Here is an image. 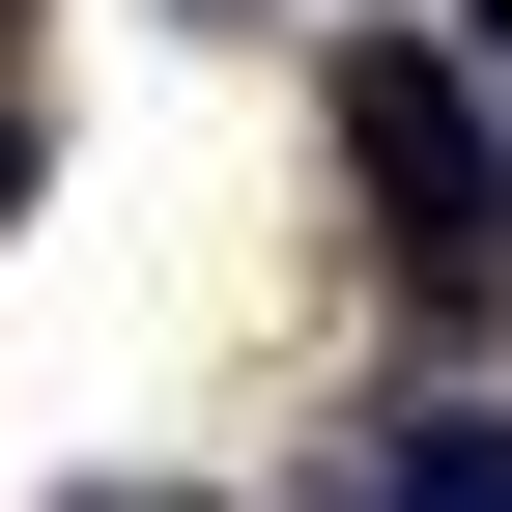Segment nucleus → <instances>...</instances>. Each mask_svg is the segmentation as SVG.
<instances>
[{
	"instance_id": "1",
	"label": "nucleus",
	"mask_w": 512,
	"mask_h": 512,
	"mask_svg": "<svg viewBox=\"0 0 512 512\" xmlns=\"http://www.w3.org/2000/svg\"><path fill=\"white\" fill-rule=\"evenodd\" d=\"M342 171L399 228V285H512V114L456 29H342Z\"/></svg>"
},
{
	"instance_id": "2",
	"label": "nucleus",
	"mask_w": 512,
	"mask_h": 512,
	"mask_svg": "<svg viewBox=\"0 0 512 512\" xmlns=\"http://www.w3.org/2000/svg\"><path fill=\"white\" fill-rule=\"evenodd\" d=\"M342 512H512V427H484V399H427V427H370V484H342Z\"/></svg>"
},
{
	"instance_id": "3",
	"label": "nucleus",
	"mask_w": 512,
	"mask_h": 512,
	"mask_svg": "<svg viewBox=\"0 0 512 512\" xmlns=\"http://www.w3.org/2000/svg\"><path fill=\"white\" fill-rule=\"evenodd\" d=\"M0 200H29V114H0Z\"/></svg>"
},
{
	"instance_id": "4",
	"label": "nucleus",
	"mask_w": 512,
	"mask_h": 512,
	"mask_svg": "<svg viewBox=\"0 0 512 512\" xmlns=\"http://www.w3.org/2000/svg\"><path fill=\"white\" fill-rule=\"evenodd\" d=\"M484 57H512V0H484Z\"/></svg>"
},
{
	"instance_id": "5",
	"label": "nucleus",
	"mask_w": 512,
	"mask_h": 512,
	"mask_svg": "<svg viewBox=\"0 0 512 512\" xmlns=\"http://www.w3.org/2000/svg\"><path fill=\"white\" fill-rule=\"evenodd\" d=\"M313 512H342V484H313Z\"/></svg>"
}]
</instances>
